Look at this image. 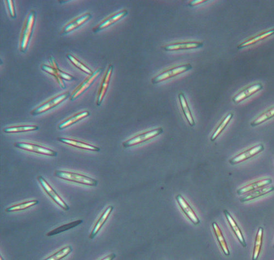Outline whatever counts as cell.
Here are the masks:
<instances>
[{
	"label": "cell",
	"mask_w": 274,
	"mask_h": 260,
	"mask_svg": "<svg viewBox=\"0 0 274 260\" xmlns=\"http://www.w3.org/2000/svg\"><path fill=\"white\" fill-rule=\"evenodd\" d=\"M36 14L34 10H31L25 17L19 36V50L25 53L27 51L33 35L36 21Z\"/></svg>",
	"instance_id": "6da1fadb"
},
{
	"label": "cell",
	"mask_w": 274,
	"mask_h": 260,
	"mask_svg": "<svg viewBox=\"0 0 274 260\" xmlns=\"http://www.w3.org/2000/svg\"><path fill=\"white\" fill-rule=\"evenodd\" d=\"M56 177L67 180V181L76 183L89 187H97L98 184L97 180L91 178L81 173L70 172L56 171L54 173Z\"/></svg>",
	"instance_id": "7a4b0ae2"
},
{
	"label": "cell",
	"mask_w": 274,
	"mask_h": 260,
	"mask_svg": "<svg viewBox=\"0 0 274 260\" xmlns=\"http://www.w3.org/2000/svg\"><path fill=\"white\" fill-rule=\"evenodd\" d=\"M192 67L190 63L184 64L179 65L162 71L152 79L153 84H156L168 80L173 77H175L184 72L192 69Z\"/></svg>",
	"instance_id": "3957f363"
},
{
	"label": "cell",
	"mask_w": 274,
	"mask_h": 260,
	"mask_svg": "<svg viewBox=\"0 0 274 260\" xmlns=\"http://www.w3.org/2000/svg\"><path fill=\"white\" fill-rule=\"evenodd\" d=\"M70 95V92L68 91L57 95L32 110L30 114L34 116L45 113L46 111L55 108L57 105L64 102L67 99L69 98Z\"/></svg>",
	"instance_id": "277c9868"
},
{
	"label": "cell",
	"mask_w": 274,
	"mask_h": 260,
	"mask_svg": "<svg viewBox=\"0 0 274 260\" xmlns=\"http://www.w3.org/2000/svg\"><path fill=\"white\" fill-rule=\"evenodd\" d=\"M102 72V69L98 68L93 72L91 75H89L84 79L70 94L69 100L71 102L75 101L85 93L92 86V84L96 82L97 79L101 75Z\"/></svg>",
	"instance_id": "5b68a950"
},
{
	"label": "cell",
	"mask_w": 274,
	"mask_h": 260,
	"mask_svg": "<svg viewBox=\"0 0 274 260\" xmlns=\"http://www.w3.org/2000/svg\"><path fill=\"white\" fill-rule=\"evenodd\" d=\"M14 146L19 149L38 154V155L51 157H55L57 156V152L55 151L34 143L17 142L14 143Z\"/></svg>",
	"instance_id": "8992f818"
},
{
	"label": "cell",
	"mask_w": 274,
	"mask_h": 260,
	"mask_svg": "<svg viewBox=\"0 0 274 260\" xmlns=\"http://www.w3.org/2000/svg\"><path fill=\"white\" fill-rule=\"evenodd\" d=\"M37 179L46 194L49 196L54 202L60 206L63 210L67 211L70 209L69 206L67 205L64 200L60 197L59 194L56 192V191L52 188L51 186L43 176L39 175L37 177Z\"/></svg>",
	"instance_id": "52a82bcc"
},
{
	"label": "cell",
	"mask_w": 274,
	"mask_h": 260,
	"mask_svg": "<svg viewBox=\"0 0 274 260\" xmlns=\"http://www.w3.org/2000/svg\"><path fill=\"white\" fill-rule=\"evenodd\" d=\"M163 130L161 127L144 132V133L137 135L131 139L123 142V146L125 148L130 147L139 145L162 134Z\"/></svg>",
	"instance_id": "ba28073f"
},
{
	"label": "cell",
	"mask_w": 274,
	"mask_h": 260,
	"mask_svg": "<svg viewBox=\"0 0 274 260\" xmlns=\"http://www.w3.org/2000/svg\"><path fill=\"white\" fill-rule=\"evenodd\" d=\"M128 14V10L125 9H123L120 10L119 12L109 15V17L103 19L102 22H100L98 24L93 28L92 31L93 33H98L99 32L106 29L115 23H117L121 19L125 17Z\"/></svg>",
	"instance_id": "9c48e42d"
},
{
	"label": "cell",
	"mask_w": 274,
	"mask_h": 260,
	"mask_svg": "<svg viewBox=\"0 0 274 260\" xmlns=\"http://www.w3.org/2000/svg\"><path fill=\"white\" fill-rule=\"evenodd\" d=\"M113 70L114 66L112 65H109L104 73L97 96L96 104L98 107L102 104L104 98L106 96L110 81H111Z\"/></svg>",
	"instance_id": "30bf717a"
},
{
	"label": "cell",
	"mask_w": 274,
	"mask_h": 260,
	"mask_svg": "<svg viewBox=\"0 0 274 260\" xmlns=\"http://www.w3.org/2000/svg\"><path fill=\"white\" fill-rule=\"evenodd\" d=\"M264 150L265 147L263 144L257 145L239 153V155L231 158L229 162L232 165H235V164L243 162L249 160V159L259 155V153Z\"/></svg>",
	"instance_id": "8fae6325"
},
{
	"label": "cell",
	"mask_w": 274,
	"mask_h": 260,
	"mask_svg": "<svg viewBox=\"0 0 274 260\" xmlns=\"http://www.w3.org/2000/svg\"><path fill=\"white\" fill-rule=\"evenodd\" d=\"M263 87L262 84L260 82L250 84L249 86L241 89L237 93L232 100L235 104H239L260 91Z\"/></svg>",
	"instance_id": "7c38bea8"
},
{
	"label": "cell",
	"mask_w": 274,
	"mask_h": 260,
	"mask_svg": "<svg viewBox=\"0 0 274 260\" xmlns=\"http://www.w3.org/2000/svg\"><path fill=\"white\" fill-rule=\"evenodd\" d=\"M203 46L204 43L202 41H177L163 46V50L167 52H175L200 49Z\"/></svg>",
	"instance_id": "4fadbf2b"
},
{
	"label": "cell",
	"mask_w": 274,
	"mask_h": 260,
	"mask_svg": "<svg viewBox=\"0 0 274 260\" xmlns=\"http://www.w3.org/2000/svg\"><path fill=\"white\" fill-rule=\"evenodd\" d=\"M92 17V16L91 14L89 12L79 16V17L72 19L69 22H68L63 26L60 33V35H65L71 33V32L81 27V26L87 22Z\"/></svg>",
	"instance_id": "5bb4252c"
},
{
	"label": "cell",
	"mask_w": 274,
	"mask_h": 260,
	"mask_svg": "<svg viewBox=\"0 0 274 260\" xmlns=\"http://www.w3.org/2000/svg\"><path fill=\"white\" fill-rule=\"evenodd\" d=\"M176 199L179 206H180L184 213L185 214L188 218L192 222L194 225H199L200 221L196 212L188 203V201L181 194H178L176 197Z\"/></svg>",
	"instance_id": "9a60e30c"
},
{
	"label": "cell",
	"mask_w": 274,
	"mask_h": 260,
	"mask_svg": "<svg viewBox=\"0 0 274 260\" xmlns=\"http://www.w3.org/2000/svg\"><path fill=\"white\" fill-rule=\"evenodd\" d=\"M274 35V28L269 29L266 31L261 32V33L250 37L246 39L237 46V49L241 50L244 48L255 45L260 41L264 40Z\"/></svg>",
	"instance_id": "2e32d148"
},
{
	"label": "cell",
	"mask_w": 274,
	"mask_h": 260,
	"mask_svg": "<svg viewBox=\"0 0 274 260\" xmlns=\"http://www.w3.org/2000/svg\"><path fill=\"white\" fill-rule=\"evenodd\" d=\"M57 140L63 144L74 147L79 149L90 151L92 152H100V148L97 146L88 144L86 142L76 140L74 139H68V138L58 137Z\"/></svg>",
	"instance_id": "e0dca14e"
},
{
	"label": "cell",
	"mask_w": 274,
	"mask_h": 260,
	"mask_svg": "<svg viewBox=\"0 0 274 260\" xmlns=\"http://www.w3.org/2000/svg\"><path fill=\"white\" fill-rule=\"evenodd\" d=\"M271 178H263L247 184L237 191L239 195H245L257 189L267 187L272 183Z\"/></svg>",
	"instance_id": "ac0fdd59"
},
{
	"label": "cell",
	"mask_w": 274,
	"mask_h": 260,
	"mask_svg": "<svg viewBox=\"0 0 274 260\" xmlns=\"http://www.w3.org/2000/svg\"><path fill=\"white\" fill-rule=\"evenodd\" d=\"M113 209V207L110 206L105 209L103 213L100 216L96 224H95L90 235L89 236V238L90 240H93L98 234L99 231L101 230L103 226L106 224Z\"/></svg>",
	"instance_id": "d6986e66"
},
{
	"label": "cell",
	"mask_w": 274,
	"mask_h": 260,
	"mask_svg": "<svg viewBox=\"0 0 274 260\" xmlns=\"http://www.w3.org/2000/svg\"><path fill=\"white\" fill-rule=\"evenodd\" d=\"M89 115H90V113L87 110L81 111V112L75 114L70 116V118L63 121L57 125V128L60 130L66 129L67 127L77 123V122L87 118Z\"/></svg>",
	"instance_id": "ffe728a7"
},
{
	"label": "cell",
	"mask_w": 274,
	"mask_h": 260,
	"mask_svg": "<svg viewBox=\"0 0 274 260\" xmlns=\"http://www.w3.org/2000/svg\"><path fill=\"white\" fill-rule=\"evenodd\" d=\"M223 213L226 217V220L228 222L232 230L235 233L237 239H238L240 243L242 246L244 247H246V243L244 237L243 236V233H242L240 227L239 225H237V222L233 218V217L229 213L227 210H224Z\"/></svg>",
	"instance_id": "44dd1931"
},
{
	"label": "cell",
	"mask_w": 274,
	"mask_h": 260,
	"mask_svg": "<svg viewBox=\"0 0 274 260\" xmlns=\"http://www.w3.org/2000/svg\"><path fill=\"white\" fill-rule=\"evenodd\" d=\"M274 191V186H267L264 188H260L257 189L252 192L247 193L244 195V197H241L240 199V201L241 203H245L247 201H250L251 200H254L258 198L262 197V196L266 195Z\"/></svg>",
	"instance_id": "7402d4cb"
},
{
	"label": "cell",
	"mask_w": 274,
	"mask_h": 260,
	"mask_svg": "<svg viewBox=\"0 0 274 260\" xmlns=\"http://www.w3.org/2000/svg\"><path fill=\"white\" fill-rule=\"evenodd\" d=\"M178 98L179 100H180L184 116H185L189 125L191 126H194L195 121L191 109L189 108L185 95H184V94L182 92L178 94Z\"/></svg>",
	"instance_id": "603a6c76"
},
{
	"label": "cell",
	"mask_w": 274,
	"mask_h": 260,
	"mask_svg": "<svg viewBox=\"0 0 274 260\" xmlns=\"http://www.w3.org/2000/svg\"><path fill=\"white\" fill-rule=\"evenodd\" d=\"M212 227L221 249L226 256H229L230 253L228 246L220 226L217 222H214L212 224Z\"/></svg>",
	"instance_id": "cb8c5ba5"
},
{
	"label": "cell",
	"mask_w": 274,
	"mask_h": 260,
	"mask_svg": "<svg viewBox=\"0 0 274 260\" xmlns=\"http://www.w3.org/2000/svg\"><path fill=\"white\" fill-rule=\"evenodd\" d=\"M39 129V127L37 125H24L5 127L3 129V131L6 134H18L37 131Z\"/></svg>",
	"instance_id": "d4e9b609"
},
{
	"label": "cell",
	"mask_w": 274,
	"mask_h": 260,
	"mask_svg": "<svg viewBox=\"0 0 274 260\" xmlns=\"http://www.w3.org/2000/svg\"><path fill=\"white\" fill-rule=\"evenodd\" d=\"M263 231H264L263 228L259 227L257 232L252 260H257L260 256L263 242Z\"/></svg>",
	"instance_id": "484cf974"
},
{
	"label": "cell",
	"mask_w": 274,
	"mask_h": 260,
	"mask_svg": "<svg viewBox=\"0 0 274 260\" xmlns=\"http://www.w3.org/2000/svg\"><path fill=\"white\" fill-rule=\"evenodd\" d=\"M83 223V220H79L68 223V224L57 227L55 228V229L47 233V236L51 237L55 236L56 235L60 234V233L62 232L69 230L73 229V228L80 225L82 224Z\"/></svg>",
	"instance_id": "4316f807"
},
{
	"label": "cell",
	"mask_w": 274,
	"mask_h": 260,
	"mask_svg": "<svg viewBox=\"0 0 274 260\" xmlns=\"http://www.w3.org/2000/svg\"><path fill=\"white\" fill-rule=\"evenodd\" d=\"M233 117L234 114L233 113H230L225 117L222 121H221L217 129H215L212 137H210V140L214 141L218 139V137L222 133L231 120L233 119Z\"/></svg>",
	"instance_id": "83f0119b"
},
{
	"label": "cell",
	"mask_w": 274,
	"mask_h": 260,
	"mask_svg": "<svg viewBox=\"0 0 274 260\" xmlns=\"http://www.w3.org/2000/svg\"><path fill=\"white\" fill-rule=\"evenodd\" d=\"M274 117V105L258 116L256 119L251 122V125L253 127L259 125L264 123V122L273 118Z\"/></svg>",
	"instance_id": "f1b7e54d"
},
{
	"label": "cell",
	"mask_w": 274,
	"mask_h": 260,
	"mask_svg": "<svg viewBox=\"0 0 274 260\" xmlns=\"http://www.w3.org/2000/svg\"><path fill=\"white\" fill-rule=\"evenodd\" d=\"M39 203V201L37 200L25 201V202L9 207V208L5 209V211L7 213H12V212L24 210L38 205Z\"/></svg>",
	"instance_id": "f546056e"
},
{
	"label": "cell",
	"mask_w": 274,
	"mask_h": 260,
	"mask_svg": "<svg viewBox=\"0 0 274 260\" xmlns=\"http://www.w3.org/2000/svg\"><path fill=\"white\" fill-rule=\"evenodd\" d=\"M68 59L78 69L82 71L83 72L87 74L88 75H91L93 71L89 68L85 64L78 59L75 56L72 55L69 53H68L66 55Z\"/></svg>",
	"instance_id": "4dcf8cb0"
},
{
	"label": "cell",
	"mask_w": 274,
	"mask_h": 260,
	"mask_svg": "<svg viewBox=\"0 0 274 260\" xmlns=\"http://www.w3.org/2000/svg\"><path fill=\"white\" fill-rule=\"evenodd\" d=\"M49 61L51 66L54 68V70L57 74V75L61 77L62 79H65L67 81H75L76 78L64 71H62L58 66L54 58L52 56H49Z\"/></svg>",
	"instance_id": "1f68e13d"
},
{
	"label": "cell",
	"mask_w": 274,
	"mask_h": 260,
	"mask_svg": "<svg viewBox=\"0 0 274 260\" xmlns=\"http://www.w3.org/2000/svg\"><path fill=\"white\" fill-rule=\"evenodd\" d=\"M72 251V247L70 246H67L44 260H61L68 256Z\"/></svg>",
	"instance_id": "d6a6232c"
},
{
	"label": "cell",
	"mask_w": 274,
	"mask_h": 260,
	"mask_svg": "<svg viewBox=\"0 0 274 260\" xmlns=\"http://www.w3.org/2000/svg\"><path fill=\"white\" fill-rule=\"evenodd\" d=\"M40 68L42 70L53 76L55 78L57 83L59 84L60 87H61L62 89L66 88V85L65 82H63V79L61 77L57 75V74L56 73L53 68H52L51 66L43 64V65H41Z\"/></svg>",
	"instance_id": "836d02e7"
},
{
	"label": "cell",
	"mask_w": 274,
	"mask_h": 260,
	"mask_svg": "<svg viewBox=\"0 0 274 260\" xmlns=\"http://www.w3.org/2000/svg\"><path fill=\"white\" fill-rule=\"evenodd\" d=\"M5 3H6L10 17L13 19L17 17L14 1L13 0H6V1H5Z\"/></svg>",
	"instance_id": "e575fe53"
},
{
	"label": "cell",
	"mask_w": 274,
	"mask_h": 260,
	"mask_svg": "<svg viewBox=\"0 0 274 260\" xmlns=\"http://www.w3.org/2000/svg\"><path fill=\"white\" fill-rule=\"evenodd\" d=\"M206 0H193L189 2V6L191 7H194L198 6V5L200 4H203L205 2H207Z\"/></svg>",
	"instance_id": "d590c367"
},
{
	"label": "cell",
	"mask_w": 274,
	"mask_h": 260,
	"mask_svg": "<svg viewBox=\"0 0 274 260\" xmlns=\"http://www.w3.org/2000/svg\"><path fill=\"white\" fill-rule=\"evenodd\" d=\"M116 257H117V255L115 253H112L100 260H114Z\"/></svg>",
	"instance_id": "8d00e7d4"
},
{
	"label": "cell",
	"mask_w": 274,
	"mask_h": 260,
	"mask_svg": "<svg viewBox=\"0 0 274 260\" xmlns=\"http://www.w3.org/2000/svg\"><path fill=\"white\" fill-rule=\"evenodd\" d=\"M1 260H4L2 256L1 257Z\"/></svg>",
	"instance_id": "74e56055"
},
{
	"label": "cell",
	"mask_w": 274,
	"mask_h": 260,
	"mask_svg": "<svg viewBox=\"0 0 274 260\" xmlns=\"http://www.w3.org/2000/svg\"><path fill=\"white\" fill-rule=\"evenodd\" d=\"M273 248H274V244Z\"/></svg>",
	"instance_id": "f35d334b"
},
{
	"label": "cell",
	"mask_w": 274,
	"mask_h": 260,
	"mask_svg": "<svg viewBox=\"0 0 274 260\" xmlns=\"http://www.w3.org/2000/svg\"></svg>",
	"instance_id": "ab89813d"
},
{
	"label": "cell",
	"mask_w": 274,
	"mask_h": 260,
	"mask_svg": "<svg viewBox=\"0 0 274 260\" xmlns=\"http://www.w3.org/2000/svg\"></svg>",
	"instance_id": "60d3db41"
}]
</instances>
